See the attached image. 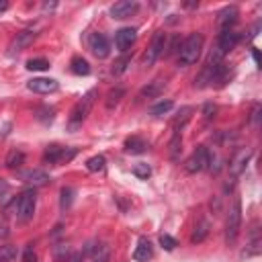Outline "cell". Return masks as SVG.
Masks as SVG:
<instances>
[{
	"mask_svg": "<svg viewBox=\"0 0 262 262\" xmlns=\"http://www.w3.org/2000/svg\"><path fill=\"white\" fill-rule=\"evenodd\" d=\"M203 43H205V39L201 33H190L188 37H184L180 43V49H178V63L180 66L196 63V59L201 57V51H203Z\"/></svg>",
	"mask_w": 262,
	"mask_h": 262,
	"instance_id": "obj_1",
	"label": "cell"
},
{
	"mask_svg": "<svg viewBox=\"0 0 262 262\" xmlns=\"http://www.w3.org/2000/svg\"><path fill=\"white\" fill-rule=\"evenodd\" d=\"M96 94H98V92L92 88V90H88V92L74 104V108H72V113H70V119H68L70 129H78V127L86 121V117L90 115V111H92V106H94Z\"/></svg>",
	"mask_w": 262,
	"mask_h": 262,
	"instance_id": "obj_2",
	"label": "cell"
},
{
	"mask_svg": "<svg viewBox=\"0 0 262 262\" xmlns=\"http://www.w3.org/2000/svg\"><path fill=\"white\" fill-rule=\"evenodd\" d=\"M239 229H242V201L239 196H235L227 211V219H225V244L227 246H233L237 242Z\"/></svg>",
	"mask_w": 262,
	"mask_h": 262,
	"instance_id": "obj_3",
	"label": "cell"
},
{
	"mask_svg": "<svg viewBox=\"0 0 262 262\" xmlns=\"http://www.w3.org/2000/svg\"><path fill=\"white\" fill-rule=\"evenodd\" d=\"M35 207H37V192H35V188L23 190L18 194V199H16V219L20 223H27L29 219H33Z\"/></svg>",
	"mask_w": 262,
	"mask_h": 262,
	"instance_id": "obj_4",
	"label": "cell"
},
{
	"mask_svg": "<svg viewBox=\"0 0 262 262\" xmlns=\"http://www.w3.org/2000/svg\"><path fill=\"white\" fill-rule=\"evenodd\" d=\"M211 160H213L211 149H209L207 145H199V147L188 156V160L184 162V170H186V172H190V174L203 172V170H207V168H209Z\"/></svg>",
	"mask_w": 262,
	"mask_h": 262,
	"instance_id": "obj_5",
	"label": "cell"
},
{
	"mask_svg": "<svg viewBox=\"0 0 262 262\" xmlns=\"http://www.w3.org/2000/svg\"><path fill=\"white\" fill-rule=\"evenodd\" d=\"M76 154H78L76 147H61V145H57V143H51V145H47L45 151H43V162H47V164H66V162H70Z\"/></svg>",
	"mask_w": 262,
	"mask_h": 262,
	"instance_id": "obj_6",
	"label": "cell"
},
{
	"mask_svg": "<svg viewBox=\"0 0 262 262\" xmlns=\"http://www.w3.org/2000/svg\"><path fill=\"white\" fill-rule=\"evenodd\" d=\"M166 33L164 31H156L151 37V43L147 45L145 53H143V63L145 66H154L158 61V57L164 53V45H166Z\"/></svg>",
	"mask_w": 262,
	"mask_h": 262,
	"instance_id": "obj_7",
	"label": "cell"
},
{
	"mask_svg": "<svg viewBox=\"0 0 262 262\" xmlns=\"http://www.w3.org/2000/svg\"><path fill=\"white\" fill-rule=\"evenodd\" d=\"M137 39V31L133 27H125V29H119L117 35H115V47L121 51V53H127L131 49V45L135 43Z\"/></svg>",
	"mask_w": 262,
	"mask_h": 262,
	"instance_id": "obj_8",
	"label": "cell"
},
{
	"mask_svg": "<svg viewBox=\"0 0 262 262\" xmlns=\"http://www.w3.org/2000/svg\"><path fill=\"white\" fill-rule=\"evenodd\" d=\"M139 10V4L135 2V0H119V2H115L113 6H111V16L113 18H117V20H121V18H127V16H131V14H135Z\"/></svg>",
	"mask_w": 262,
	"mask_h": 262,
	"instance_id": "obj_9",
	"label": "cell"
},
{
	"mask_svg": "<svg viewBox=\"0 0 262 262\" xmlns=\"http://www.w3.org/2000/svg\"><path fill=\"white\" fill-rule=\"evenodd\" d=\"M239 33H235L233 29L231 31H221L219 33V39H217V53H221V55H225V53H229L237 43H239Z\"/></svg>",
	"mask_w": 262,
	"mask_h": 262,
	"instance_id": "obj_10",
	"label": "cell"
},
{
	"mask_svg": "<svg viewBox=\"0 0 262 262\" xmlns=\"http://www.w3.org/2000/svg\"><path fill=\"white\" fill-rule=\"evenodd\" d=\"M27 88L37 92V94H51L59 88V84L53 78H33V80L27 82Z\"/></svg>",
	"mask_w": 262,
	"mask_h": 262,
	"instance_id": "obj_11",
	"label": "cell"
},
{
	"mask_svg": "<svg viewBox=\"0 0 262 262\" xmlns=\"http://www.w3.org/2000/svg\"><path fill=\"white\" fill-rule=\"evenodd\" d=\"M237 16H239V10H237V6H225L219 14H217V25H219V29L221 31H231L233 29V25L237 23Z\"/></svg>",
	"mask_w": 262,
	"mask_h": 262,
	"instance_id": "obj_12",
	"label": "cell"
},
{
	"mask_svg": "<svg viewBox=\"0 0 262 262\" xmlns=\"http://www.w3.org/2000/svg\"><path fill=\"white\" fill-rule=\"evenodd\" d=\"M88 43H90V49H92V53H94L98 59H104V57L111 53V45H108V39H106L102 33H92Z\"/></svg>",
	"mask_w": 262,
	"mask_h": 262,
	"instance_id": "obj_13",
	"label": "cell"
},
{
	"mask_svg": "<svg viewBox=\"0 0 262 262\" xmlns=\"http://www.w3.org/2000/svg\"><path fill=\"white\" fill-rule=\"evenodd\" d=\"M35 37H37V33L33 29H25V31L16 33V37L10 43V51H23L25 47H29L35 41Z\"/></svg>",
	"mask_w": 262,
	"mask_h": 262,
	"instance_id": "obj_14",
	"label": "cell"
},
{
	"mask_svg": "<svg viewBox=\"0 0 262 262\" xmlns=\"http://www.w3.org/2000/svg\"><path fill=\"white\" fill-rule=\"evenodd\" d=\"M23 180L29 182V184H33V188H35V186H45V184L51 182L49 174H47L45 170H39V168H33V170L23 172Z\"/></svg>",
	"mask_w": 262,
	"mask_h": 262,
	"instance_id": "obj_15",
	"label": "cell"
},
{
	"mask_svg": "<svg viewBox=\"0 0 262 262\" xmlns=\"http://www.w3.org/2000/svg\"><path fill=\"white\" fill-rule=\"evenodd\" d=\"M252 158V151L250 149H242V151H237L235 154V158L231 160V164H229V172H231V176L235 178V176H239L244 170H246V166H248V160Z\"/></svg>",
	"mask_w": 262,
	"mask_h": 262,
	"instance_id": "obj_16",
	"label": "cell"
},
{
	"mask_svg": "<svg viewBox=\"0 0 262 262\" xmlns=\"http://www.w3.org/2000/svg\"><path fill=\"white\" fill-rule=\"evenodd\" d=\"M151 256H154V248H151V242H149L147 237H139V242H137V248L133 250V260H135V262H147Z\"/></svg>",
	"mask_w": 262,
	"mask_h": 262,
	"instance_id": "obj_17",
	"label": "cell"
},
{
	"mask_svg": "<svg viewBox=\"0 0 262 262\" xmlns=\"http://www.w3.org/2000/svg\"><path fill=\"white\" fill-rule=\"evenodd\" d=\"M164 86H166V82L160 80V78H156V80L147 82V84L139 90V98H156V96H160V92L164 90Z\"/></svg>",
	"mask_w": 262,
	"mask_h": 262,
	"instance_id": "obj_18",
	"label": "cell"
},
{
	"mask_svg": "<svg viewBox=\"0 0 262 262\" xmlns=\"http://www.w3.org/2000/svg\"><path fill=\"white\" fill-rule=\"evenodd\" d=\"M147 147H149V143L139 135H131L125 139V151L127 154H143Z\"/></svg>",
	"mask_w": 262,
	"mask_h": 262,
	"instance_id": "obj_19",
	"label": "cell"
},
{
	"mask_svg": "<svg viewBox=\"0 0 262 262\" xmlns=\"http://www.w3.org/2000/svg\"><path fill=\"white\" fill-rule=\"evenodd\" d=\"M192 113H194L192 106H182V108L176 113V117H174V121H172V129H174V133H180V131H182V127L190 121Z\"/></svg>",
	"mask_w": 262,
	"mask_h": 262,
	"instance_id": "obj_20",
	"label": "cell"
},
{
	"mask_svg": "<svg viewBox=\"0 0 262 262\" xmlns=\"http://www.w3.org/2000/svg\"><path fill=\"white\" fill-rule=\"evenodd\" d=\"M260 244H262V239H260V229H258V223H254V227H252V231H250V242H248V246H246L244 256H256V254H260Z\"/></svg>",
	"mask_w": 262,
	"mask_h": 262,
	"instance_id": "obj_21",
	"label": "cell"
},
{
	"mask_svg": "<svg viewBox=\"0 0 262 262\" xmlns=\"http://www.w3.org/2000/svg\"><path fill=\"white\" fill-rule=\"evenodd\" d=\"M209 229H211L209 221H207V219H199V221L194 223L192 233H190V242H192V244H201V242H205V237L209 235Z\"/></svg>",
	"mask_w": 262,
	"mask_h": 262,
	"instance_id": "obj_22",
	"label": "cell"
},
{
	"mask_svg": "<svg viewBox=\"0 0 262 262\" xmlns=\"http://www.w3.org/2000/svg\"><path fill=\"white\" fill-rule=\"evenodd\" d=\"M182 154V135L180 133H172V139L168 143V156L172 162H178Z\"/></svg>",
	"mask_w": 262,
	"mask_h": 262,
	"instance_id": "obj_23",
	"label": "cell"
},
{
	"mask_svg": "<svg viewBox=\"0 0 262 262\" xmlns=\"http://www.w3.org/2000/svg\"><path fill=\"white\" fill-rule=\"evenodd\" d=\"M4 164H6V168H10V170H18V168L25 164V154H23L20 149H10L8 156H6V160H4Z\"/></svg>",
	"mask_w": 262,
	"mask_h": 262,
	"instance_id": "obj_24",
	"label": "cell"
},
{
	"mask_svg": "<svg viewBox=\"0 0 262 262\" xmlns=\"http://www.w3.org/2000/svg\"><path fill=\"white\" fill-rule=\"evenodd\" d=\"M70 70H72L76 76H88V74H90V63H88L84 57H72Z\"/></svg>",
	"mask_w": 262,
	"mask_h": 262,
	"instance_id": "obj_25",
	"label": "cell"
},
{
	"mask_svg": "<svg viewBox=\"0 0 262 262\" xmlns=\"http://www.w3.org/2000/svg\"><path fill=\"white\" fill-rule=\"evenodd\" d=\"M123 96H125V88H121V86L111 88V90H108V94H106V100H104L106 108H115V106L121 102V98H123Z\"/></svg>",
	"mask_w": 262,
	"mask_h": 262,
	"instance_id": "obj_26",
	"label": "cell"
},
{
	"mask_svg": "<svg viewBox=\"0 0 262 262\" xmlns=\"http://www.w3.org/2000/svg\"><path fill=\"white\" fill-rule=\"evenodd\" d=\"M111 258V248L108 244H98L94 248V254H92V262H108Z\"/></svg>",
	"mask_w": 262,
	"mask_h": 262,
	"instance_id": "obj_27",
	"label": "cell"
},
{
	"mask_svg": "<svg viewBox=\"0 0 262 262\" xmlns=\"http://www.w3.org/2000/svg\"><path fill=\"white\" fill-rule=\"evenodd\" d=\"M172 106H174V102H172V100H160V102H156L154 106H149V113H151L154 117H162V115L170 113V111H172Z\"/></svg>",
	"mask_w": 262,
	"mask_h": 262,
	"instance_id": "obj_28",
	"label": "cell"
},
{
	"mask_svg": "<svg viewBox=\"0 0 262 262\" xmlns=\"http://www.w3.org/2000/svg\"><path fill=\"white\" fill-rule=\"evenodd\" d=\"M14 258H16V246L2 244L0 246V262H14Z\"/></svg>",
	"mask_w": 262,
	"mask_h": 262,
	"instance_id": "obj_29",
	"label": "cell"
},
{
	"mask_svg": "<svg viewBox=\"0 0 262 262\" xmlns=\"http://www.w3.org/2000/svg\"><path fill=\"white\" fill-rule=\"evenodd\" d=\"M180 43H182V41H180V35H172L170 39H166V45H164L166 51H164V55H174V53L178 55Z\"/></svg>",
	"mask_w": 262,
	"mask_h": 262,
	"instance_id": "obj_30",
	"label": "cell"
},
{
	"mask_svg": "<svg viewBox=\"0 0 262 262\" xmlns=\"http://www.w3.org/2000/svg\"><path fill=\"white\" fill-rule=\"evenodd\" d=\"M104 164H106V160H104V156H100V154L86 160V168H88L90 172H100V170H104Z\"/></svg>",
	"mask_w": 262,
	"mask_h": 262,
	"instance_id": "obj_31",
	"label": "cell"
},
{
	"mask_svg": "<svg viewBox=\"0 0 262 262\" xmlns=\"http://www.w3.org/2000/svg\"><path fill=\"white\" fill-rule=\"evenodd\" d=\"M47 68H49V61L45 57H33L27 61V70H31V72H43Z\"/></svg>",
	"mask_w": 262,
	"mask_h": 262,
	"instance_id": "obj_32",
	"label": "cell"
},
{
	"mask_svg": "<svg viewBox=\"0 0 262 262\" xmlns=\"http://www.w3.org/2000/svg\"><path fill=\"white\" fill-rule=\"evenodd\" d=\"M59 194H61V199H59V207L66 211V209L72 205V201H74V188H70V186H63Z\"/></svg>",
	"mask_w": 262,
	"mask_h": 262,
	"instance_id": "obj_33",
	"label": "cell"
},
{
	"mask_svg": "<svg viewBox=\"0 0 262 262\" xmlns=\"http://www.w3.org/2000/svg\"><path fill=\"white\" fill-rule=\"evenodd\" d=\"M160 246H162L166 252H172V250L178 246V242H176L172 235H168V233H162V235H160Z\"/></svg>",
	"mask_w": 262,
	"mask_h": 262,
	"instance_id": "obj_34",
	"label": "cell"
},
{
	"mask_svg": "<svg viewBox=\"0 0 262 262\" xmlns=\"http://www.w3.org/2000/svg\"><path fill=\"white\" fill-rule=\"evenodd\" d=\"M127 63H131V57L125 53L123 57H119V59L115 61V66H113V74H123V72L127 70Z\"/></svg>",
	"mask_w": 262,
	"mask_h": 262,
	"instance_id": "obj_35",
	"label": "cell"
},
{
	"mask_svg": "<svg viewBox=\"0 0 262 262\" xmlns=\"http://www.w3.org/2000/svg\"><path fill=\"white\" fill-rule=\"evenodd\" d=\"M53 115H55V108H49V106H41L39 108V115L37 119L43 121V123H51L53 121Z\"/></svg>",
	"mask_w": 262,
	"mask_h": 262,
	"instance_id": "obj_36",
	"label": "cell"
},
{
	"mask_svg": "<svg viewBox=\"0 0 262 262\" xmlns=\"http://www.w3.org/2000/svg\"><path fill=\"white\" fill-rule=\"evenodd\" d=\"M20 262H37V254H35V250H33V244H29V246L23 250Z\"/></svg>",
	"mask_w": 262,
	"mask_h": 262,
	"instance_id": "obj_37",
	"label": "cell"
},
{
	"mask_svg": "<svg viewBox=\"0 0 262 262\" xmlns=\"http://www.w3.org/2000/svg\"><path fill=\"white\" fill-rule=\"evenodd\" d=\"M133 174L139 176V178H147L151 174V170H149L147 164H137V166H133Z\"/></svg>",
	"mask_w": 262,
	"mask_h": 262,
	"instance_id": "obj_38",
	"label": "cell"
},
{
	"mask_svg": "<svg viewBox=\"0 0 262 262\" xmlns=\"http://www.w3.org/2000/svg\"><path fill=\"white\" fill-rule=\"evenodd\" d=\"M215 113H217V106H215L213 102H207V104L203 106V117H205V121H211V119L215 117Z\"/></svg>",
	"mask_w": 262,
	"mask_h": 262,
	"instance_id": "obj_39",
	"label": "cell"
},
{
	"mask_svg": "<svg viewBox=\"0 0 262 262\" xmlns=\"http://www.w3.org/2000/svg\"><path fill=\"white\" fill-rule=\"evenodd\" d=\"M61 254H68V244H57L55 246V260H61Z\"/></svg>",
	"mask_w": 262,
	"mask_h": 262,
	"instance_id": "obj_40",
	"label": "cell"
},
{
	"mask_svg": "<svg viewBox=\"0 0 262 262\" xmlns=\"http://www.w3.org/2000/svg\"><path fill=\"white\" fill-rule=\"evenodd\" d=\"M84 260V256L80 254V252H76V254H72L70 258H68V262H82Z\"/></svg>",
	"mask_w": 262,
	"mask_h": 262,
	"instance_id": "obj_41",
	"label": "cell"
},
{
	"mask_svg": "<svg viewBox=\"0 0 262 262\" xmlns=\"http://www.w3.org/2000/svg\"><path fill=\"white\" fill-rule=\"evenodd\" d=\"M8 235V227L4 223H0V237H6Z\"/></svg>",
	"mask_w": 262,
	"mask_h": 262,
	"instance_id": "obj_42",
	"label": "cell"
},
{
	"mask_svg": "<svg viewBox=\"0 0 262 262\" xmlns=\"http://www.w3.org/2000/svg\"><path fill=\"white\" fill-rule=\"evenodd\" d=\"M6 8H8V2H6V0H2V2H0V10H6Z\"/></svg>",
	"mask_w": 262,
	"mask_h": 262,
	"instance_id": "obj_43",
	"label": "cell"
},
{
	"mask_svg": "<svg viewBox=\"0 0 262 262\" xmlns=\"http://www.w3.org/2000/svg\"><path fill=\"white\" fill-rule=\"evenodd\" d=\"M254 59H256V63H260V55H258V49H254Z\"/></svg>",
	"mask_w": 262,
	"mask_h": 262,
	"instance_id": "obj_44",
	"label": "cell"
}]
</instances>
